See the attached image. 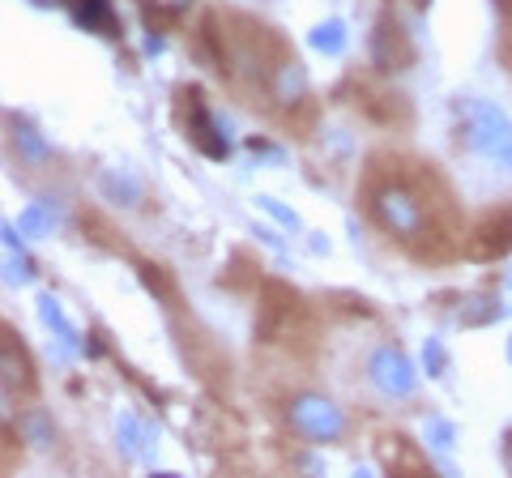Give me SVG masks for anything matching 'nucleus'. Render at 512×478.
Here are the masks:
<instances>
[{"instance_id":"7ed1b4c3","label":"nucleus","mask_w":512,"mask_h":478,"mask_svg":"<svg viewBox=\"0 0 512 478\" xmlns=\"http://www.w3.org/2000/svg\"><path fill=\"white\" fill-rule=\"evenodd\" d=\"M466 252L478 261H491V257H504V252H512V210H500L483 218L474 227V235L466 239Z\"/></svg>"},{"instance_id":"f03ea898","label":"nucleus","mask_w":512,"mask_h":478,"mask_svg":"<svg viewBox=\"0 0 512 478\" xmlns=\"http://www.w3.org/2000/svg\"><path fill=\"white\" fill-rule=\"evenodd\" d=\"M303 316L299 308V295L286 291L282 282H265V295H261V312H256V333L265 342H286L291 338L295 321Z\"/></svg>"},{"instance_id":"0eeeda50","label":"nucleus","mask_w":512,"mask_h":478,"mask_svg":"<svg viewBox=\"0 0 512 478\" xmlns=\"http://www.w3.org/2000/svg\"><path fill=\"white\" fill-rule=\"evenodd\" d=\"M5 368H9V385L18 380L26 393L35 389V372H30V363H26V355H22V346H13V333H5Z\"/></svg>"},{"instance_id":"39448f33","label":"nucleus","mask_w":512,"mask_h":478,"mask_svg":"<svg viewBox=\"0 0 512 478\" xmlns=\"http://www.w3.org/2000/svg\"><path fill=\"white\" fill-rule=\"evenodd\" d=\"M180 107L188 111V137L197 141L210 158L227 154V141L214 137V120H210V111H205V103H201V90H180Z\"/></svg>"},{"instance_id":"423d86ee","label":"nucleus","mask_w":512,"mask_h":478,"mask_svg":"<svg viewBox=\"0 0 512 478\" xmlns=\"http://www.w3.org/2000/svg\"><path fill=\"white\" fill-rule=\"evenodd\" d=\"M376 457H380V466L389 474H431L427 457L419 453V444H414L410 436H384L376 444Z\"/></svg>"},{"instance_id":"6e6552de","label":"nucleus","mask_w":512,"mask_h":478,"mask_svg":"<svg viewBox=\"0 0 512 478\" xmlns=\"http://www.w3.org/2000/svg\"><path fill=\"white\" fill-rule=\"evenodd\" d=\"M141 274H146V286H150V291H158V295H167V299H175V291H171V282H167V274H163V265H141Z\"/></svg>"},{"instance_id":"1a4fd4ad","label":"nucleus","mask_w":512,"mask_h":478,"mask_svg":"<svg viewBox=\"0 0 512 478\" xmlns=\"http://www.w3.org/2000/svg\"><path fill=\"white\" fill-rule=\"evenodd\" d=\"M504 13H508V22H512V9H504Z\"/></svg>"},{"instance_id":"20e7f679","label":"nucleus","mask_w":512,"mask_h":478,"mask_svg":"<svg viewBox=\"0 0 512 478\" xmlns=\"http://www.w3.org/2000/svg\"><path fill=\"white\" fill-rule=\"evenodd\" d=\"M372 60L380 69H406L414 60V43L402 26H397L393 18H380L376 35H372Z\"/></svg>"},{"instance_id":"f257e3e1","label":"nucleus","mask_w":512,"mask_h":478,"mask_svg":"<svg viewBox=\"0 0 512 478\" xmlns=\"http://www.w3.org/2000/svg\"><path fill=\"white\" fill-rule=\"evenodd\" d=\"M367 214L389 235L410 244L427 261H444L457 252V205L448 184L427 163H406V158H376L363 184Z\"/></svg>"}]
</instances>
